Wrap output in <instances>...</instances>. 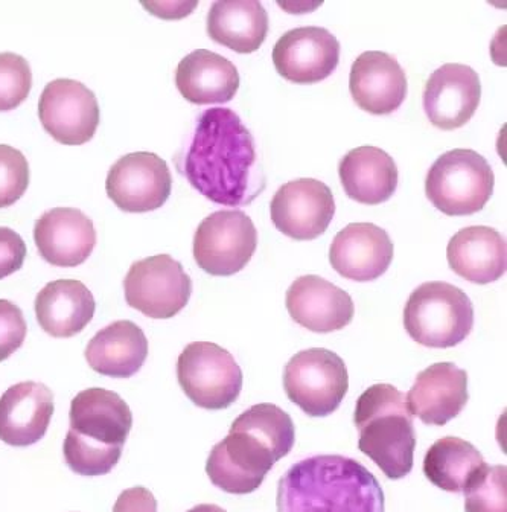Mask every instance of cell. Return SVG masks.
<instances>
[{
	"mask_svg": "<svg viewBox=\"0 0 507 512\" xmlns=\"http://www.w3.org/2000/svg\"><path fill=\"white\" fill-rule=\"evenodd\" d=\"M183 176L217 205H250L265 189L255 139L233 110L214 107L198 119Z\"/></svg>",
	"mask_w": 507,
	"mask_h": 512,
	"instance_id": "cell-1",
	"label": "cell"
},
{
	"mask_svg": "<svg viewBox=\"0 0 507 512\" xmlns=\"http://www.w3.org/2000/svg\"><path fill=\"white\" fill-rule=\"evenodd\" d=\"M377 477L355 459L320 455L303 459L278 485V512H384Z\"/></svg>",
	"mask_w": 507,
	"mask_h": 512,
	"instance_id": "cell-2",
	"label": "cell"
},
{
	"mask_svg": "<svg viewBox=\"0 0 507 512\" xmlns=\"http://www.w3.org/2000/svg\"><path fill=\"white\" fill-rule=\"evenodd\" d=\"M358 448L389 479L413 470L416 432L405 395L392 384H374L357 401L354 415Z\"/></svg>",
	"mask_w": 507,
	"mask_h": 512,
	"instance_id": "cell-3",
	"label": "cell"
},
{
	"mask_svg": "<svg viewBox=\"0 0 507 512\" xmlns=\"http://www.w3.org/2000/svg\"><path fill=\"white\" fill-rule=\"evenodd\" d=\"M409 336L427 348H453L471 334L474 307L463 290L448 282H425L404 308Z\"/></svg>",
	"mask_w": 507,
	"mask_h": 512,
	"instance_id": "cell-4",
	"label": "cell"
},
{
	"mask_svg": "<svg viewBox=\"0 0 507 512\" xmlns=\"http://www.w3.org/2000/svg\"><path fill=\"white\" fill-rule=\"evenodd\" d=\"M494 185V171L482 154L456 148L431 165L425 192L434 208L462 217L482 211L494 194Z\"/></svg>",
	"mask_w": 507,
	"mask_h": 512,
	"instance_id": "cell-5",
	"label": "cell"
},
{
	"mask_svg": "<svg viewBox=\"0 0 507 512\" xmlns=\"http://www.w3.org/2000/svg\"><path fill=\"white\" fill-rule=\"evenodd\" d=\"M177 380L186 397L201 409H227L243 391V371L217 343H189L177 360Z\"/></svg>",
	"mask_w": 507,
	"mask_h": 512,
	"instance_id": "cell-6",
	"label": "cell"
},
{
	"mask_svg": "<svg viewBox=\"0 0 507 512\" xmlns=\"http://www.w3.org/2000/svg\"><path fill=\"white\" fill-rule=\"evenodd\" d=\"M287 397L311 418L331 415L349 391V375L342 357L325 348L297 352L284 371Z\"/></svg>",
	"mask_w": 507,
	"mask_h": 512,
	"instance_id": "cell-7",
	"label": "cell"
},
{
	"mask_svg": "<svg viewBox=\"0 0 507 512\" xmlns=\"http://www.w3.org/2000/svg\"><path fill=\"white\" fill-rule=\"evenodd\" d=\"M282 456L252 430L232 424L229 435L212 448L206 473L215 487L229 494L258 490Z\"/></svg>",
	"mask_w": 507,
	"mask_h": 512,
	"instance_id": "cell-8",
	"label": "cell"
},
{
	"mask_svg": "<svg viewBox=\"0 0 507 512\" xmlns=\"http://www.w3.org/2000/svg\"><path fill=\"white\" fill-rule=\"evenodd\" d=\"M258 247V231L243 211H218L201 221L194 235V260L212 276L246 269Z\"/></svg>",
	"mask_w": 507,
	"mask_h": 512,
	"instance_id": "cell-9",
	"label": "cell"
},
{
	"mask_svg": "<svg viewBox=\"0 0 507 512\" xmlns=\"http://www.w3.org/2000/svg\"><path fill=\"white\" fill-rule=\"evenodd\" d=\"M124 290L134 310L151 319H171L188 305L192 281L173 256L156 255L131 264Z\"/></svg>",
	"mask_w": 507,
	"mask_h": 512,
	"instance_id": "cell-10",
	"label": "cell"
},
{
	"mask_svg": "<svg viewBox=\"0 0 507 512\" xmlns=\"http://www.w3.org/2000/svg\"><path fill=\"white\" fill-rule=\"evenodd\" d=\"M173 177L165 160L148 151L130 153L110 168L107 196L121 211L141 214L165 205Z\"/></svg>",
	"mask_w": 507,
	"mask_h": 512,
	"instance_id": "cell-11",
	"label": "cell"
},
{
	"mask_svg": "<svg viewBox=\"0 0 507 512\" xmlns=\"http://www.w3.org/2000/svg\"><path fill=\"white\" fill-rule=\"evenodd\" d=\"M46 132L63 145L87 144L99 125L95 93L80 81L58 78L46 84L39 101Z\"/></svg>",
	"mask_w": 507,
	"mask_h": 512,
	"instance_id": "cell-12",
	"label": "cell"
},
{
	"mask_svg": "<svg viewBox=\"0 0 507 512\" xmlns=\"http://www.w3.org/2000/svg\"><path fill=\"white\" fill-rule=\"evenodd\" d=\"M276 229L296 241H311L325 234L335 215L331 188L316 179L285 183L270 205Z\"/></svg>",
	"mask_w": 507,
	"mask_h": 512,
	"instance_id": "cell-13",
	"label": "cell"
},
{
	"mask_svg": "<svg viewBox=\"0 0 507 512\" xmlns=\"http://www.w3.org/2000/svg\"><path fill=\"white\" fill-rule=\"evenodd\" d=\"M340 61V42L326 28L303 26L285 32L273 48V64L285 80L316 84L326 80Z\"/></svg>",
	"mask_w": 507,
	"mask_h": 512,
	"instance_id": "cell-14",
	"label": "cell"
},
{
	"mask_svg": "<svg viewBox=\"0 0 507 512\" xmlns=\"http://www.w3.org/2000/svg\"><path fill=\"white\" fill-rule=\"evenodd\" d=\"M482 100V84L466 64L447 63L431 74L425 84L424 110L428 121L445 132L471 121Z\"/></svg>",
	"mask_w": 507,
	"mask_h": 512,
	"instance_id": "cell-15",
	"label": "cell"
},
{
	"mask_svg": "<svg viewBox=\"0 0 507 512\" xmlns=\"http://www.w3.org/2000/svg\"><path fill=\"white\" fill-rule=\"evenodd\" d=\"M291 319L313 333L343 330L354 319L349 293L317 275H305L290 285L285 298Z\"/></svg>",
	"mask_w": 507,
	"mask_h": 512,
	"instance_id": "cell-16",
	"label": "cell"
},
{
	"mask_svg": "<svg viewBox=\"0 0 507 512\" xmlns=\"http://www.w3.org/2000/svg\"><path fill=\"white\" fill-rule=\"evenodd\" d=\"M393 261L389 234L374 223H351L335 235L329 249L332 269L355 282L383 276Z\"/></svg>",
	"mask_w": 507,
	"mask_h": 512,
	"instance_id": "cell-17",
	"label": "cell"
},
{
	"mask_svg": "<svg viewBox=\"0 0 507 512\" xmlns=\"http://www.w3.org/2000/svg\"><path fill=\"white\" fill-rule=\"evenodd\" d=\"M405 400L412 416L422 423L445 426L468 403V374L454 363H434L419 372Z\"/></svg>",
	"mask_w": 507,
	"mask_h": 512,
	"instance_id": "cell-18",
	"label": "cell"
},
{
	"mask_svg": "<svg viewBox=\"0 0 507 512\" xmlns=\"http://www.w3.org/2000/svg\"><path fill=\"white\" fill-rule=\"evenodd\" d=\"M34 241L46 263L77 267L86 263L95 249V226L80 209L54 208L37 220Z\"/></svg>",
	"mask_w": 507,
	"mask_h": 512,
	"instance_id": "cell-19",
	"label": "cell"
},
{
	"mask_svg": "<svg viewBox=\"0 0 507 512\" xmlns=\"http://www.w3.org/2000/svg\"><path fill=\"white\" fill-rule=\"evenodd\" d=\"M349 89L357 106L372 115H390L404 103L407 77L393 55L363 52L354 61Z\"/></svg>",
	"mask_w": 507,
	"mask_h": 512,
	"instance_id": "cell-20",
	"label": "cell"
},
{
	"mask_svg": "<svg viewBox=\"0 0 507 512\" xmlns=\"http://www.w3.org/2000/svg\"><path fill=\"white\" fill-rule=\"evenodd\" d=\"M54 415V394L43 383L23 381L0 397V439L13 447L37 444Z\"/></svg>",
	"mask_w": 507,
	"mask_h": 512,
	"instance_id": "cell-21",
	"label": "cell"
},
{
	"mask_svg": "<svg viewBox=\"0 0 507 512\" xmlns=\"http://www.w3.org/2000/svg\"><path fill=\"white\" fill-rule=\"evenodd\" d=\"M176 84L189 103L224 104L232 101L240 89V74L235 64L223 55L197 49L180 61Z\"/></svg>",
	"mask_w": 507,
	"mask_h": 512,
	"instance_id": "cell-22",
	"label": "cell"
},
{
	"mask_svg": "<svg viewBox=\"0 0 507 512\" xmlns=\"http://www.w3.org/2000/svg\"><path fill=\"white\" fill-rule=\"evenodd\" d=\"M447 256L451 270L472 284H491L506 273V241L489 226H469L457 232L448 243Z\"/></svg>",
	"mask_w": 507,
	"mask_h": 512,
	"instance_id": "cell-23",
	"label": "cell"
},
{
	"mask_svg": "<svg viewBox=\"0 0 507 512\" xmlns=\"http://www.w3.org/2000/svg\"><path fill=\"white\" fill-rule=\"evenodd\" d=\"M71 430L103 445L122 447L133 427L128 404L115 392L103 388L81 391L72 400Z\"/></svg>",
	"mask_w": 507,
	"mask_h": 512,
	"instance_id": "cell-24",
	"label": "cell"
},
{
	"mask_svg": "<svg viewBox=\"0 0 507 512\" xmlns=\"http://www.w3.org/2000/svg\"><path fill=\"white\" fill-rule=\"evenodd\" d=\"M34 305L42 330L57 339L80 334L92 322L96 310L92 292L75 279L49 282L37 295Z\"/></svg>",
	"mask_w": 507,
	"mask_h": 512,
	"instance_id": "cell-25",
	"label": "cell"
},
{
	"mask_svg": "<svg viewBox=\"0 0 507 512\" xmlns=\"http://www.w3.org/2000/svg\"><path fill=\"white\" fill-rule=\"evenodd\" d=\"M349 199L363 205L387 202L398 188V167L390 154L372 145L349 151L338 167Z\"/></svg>",
	"mask_w": 507,
	"mask_h": 512,
	"instance_id": "cell-26",
	"label": "cell"
},
{
	"mask_svg": "<svg viewBox=\"0 0 507 512\" xmlns=\"http://www.w3.org/2000/svg\"><path fill=\"white\" fill-rule=\"evenodd\" d=\"M148 357V340L131 320H118L95 334L86 348L90 368L104 377L130 378Z\"/></svg>",
	"mask_w": 507,
	"mask_h": 512,
	"instance_id": "cell-27",
	"label": "cell"
},
{
	"mask_svg": "<svg viewBox=\"0 0 507 512\" xmlns=\"http://www.w3.org/2000/svg\"><path fill=\"white\" fill-rule=\"evenodd\" d=\"M208 34L238 54H252L267 39V11L258 0H220L209 10Z\"/></svg>",
	"mask_w": 507,
	"mask_h": 512,
	"instance_id": "cell-28",
	"label": "cell"
},
{
	"mask_svg": "<svg viewBox=\"0 0 507 512\" xmlns=\"http://www.w3.org/2000/svg\"><path fill=\"white\" fill-rule=\"evenodd\" d=\"M482 453L471 442L445 436L431 445L424 459V474L434 487L463 493L469 480L485 465Z\"/></svg>",
	"mask_w": 507,
	"mask_h": 512,
	"instance_id": "cell-29",
	"label": "cell"
},
{
	"mask_svg": "<svg viewBox=\"0 0 507 512\" xmlns=\"http://www.w3.org/2000/svg\"><path fill=\"white\" fill-rule=\"evenodd\" d=\"M63 453L66 464L74 473L95 477L109 474L116 467L121 459L122 447L98 444L69 430L64 439Z\"/></svg>",
	"mask_w": 507,
	"mask_h": 512,
	"instance_id": "cell-30",
	"label": "cell"
},
{
	"mask_svg": "<svg viewBox=\"0 0 507 512\" xmlns=\"http://www.w3.org/2000/svg\"><path fill=\"white\" fill-rule=\"evenodd\" d=\"M463 493L466 512H507L506 465H483Z\"/></svg>",
	"mask_w": 507,
	"mask_h": 512,
	"instance_id": "cell-31",
	"label": "cell"
},
{
	"mask_svg": "<svg viewBox=\"0 0 507 512\" xmlns=\"http://www.w3.org/2000/svg\"><path fill=\"white\" fill-rule=\"evenodd\" d=\"M31 87V66L26 58L13 52L0 54V112H10L25 103Z\"/></svg>",
	"mask_w": 507,
	"mask_h": 512,
	"instance_id": "cell-32",
	"label": "cell"
},
{
	"mask_svg": "<svg viewBox=\"0 0 507 512\" xmlns=\"http://www.w3.org/2000/svg\"><path fill=\"white\" fill-rule=\"evenodd\" d=\"M29 185V165L25 154L10 145H0V209L22 199Z\"/></svg>",
	"mask_w": 507,
	"mask_h": 512,
	"instance_id": "cell-33",
	"label": "cell"
},
{
	"mask_svg": "<svg viewBox=\"0 0 507 512\" xmlns=\"http://www.w3.org/2000/svg\"><path fill=\"white\" fill-rule=\"evenodd\" d=\"M28 333L22 310L7 299H0V362L10 359L23 345Z\"/></svg>",
	"mask_w": 507,
	"mask_h": 512,
	"instance_id": "cell-34",
	"label": "cell"
},
{
	"mask_svg": "<svg viewBox=\"0 0 507 512\" xmlns=\"http://www.w3.org/2000/svg\"><path fill=\"white\" fill-rule=\"evenodd\" d=\"M26 258V244L17 232L0 228V279L22 269Z\"/></svg>",
	"mask_w": 507,
	"mask_h": 512,
	"instance_id": "cell-35",
	"label": "cell"
},
{
	"mask_svg": "<svg viewBox=\"0 0 507 512\" xmlns=\"http://www.w3.org/2000/svg\"><path fill=\"white\" fill-rule=\"evenodd\" d=\"M113 512H157V500L147 488H128L119 494Z\"/></svg>",
	"mask_w": 507,
	"mask_h": 512,
	"instance_id": "cell-36",
	"label": "cell"
},
{
	"mask_svg": "<svg viewBox=\"0 0 507 512\" xmlns=\"http://www.w3.org/2000/svg\"><path fill=\"white\" fill-rule=\"evenodd\" d=\"M142 7L160 19L176 20L189 16L198 7V0L197 2H142Z\"/></svg>",
	"mask_w": 507,
	"mask_h": 512,
	"instance_id": "cell-37",
	"label": "cell"
},
{
	"mask_svg": "<svg viewBox=\"0 0 507 512\" xmlns=\"http://www.w3.org/2000/svg\"><path fill=\"white\" fill-rule=\"evenodd\" d=\"M188 512H227L226 509L221 508L218 505H212V503H203V505L194 506L189 509Z\"/></svg>",
	"mask_w": 507,
	"mask_h": 512,
	"instance_id": "cell-38",
	"label": "cell"
}]
</instances>
